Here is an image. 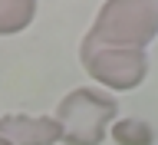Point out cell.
I'll return each instance as SVG.
<instances>
[{"mask_svg": "<svg viewBox=\"0 0 158 145\" xmlns=\"http://www.w3.org/2000/svg\"><path fill=\"white\" fill-rule=\"evenodd\" d=\"M155 36H158V3L112 0V3H102V10L96 13V23L89 27L86 43L145 49Z\"/></svg>", "mask_w": 158, "mask_h": 145, "instance_id": "6da1fadb", "label": "cell"}, {"mask_svg": "<svg viewBox=\"0 0 158 145\" xmlns=\"http://www.w3.org/2000/svg\"><path fill=\"white\" fill-rule=\"evenodd\" d=\"M115 99L99 89H73L59 99L56 122L63 126L66 145H99L106 139V126L115 119Z\"/></svg>", "mask_w": 158, "mask_h": 145, "instance_id": "7a4b0ae2", "label": "cell"}, {"mask_svg": "<svg viewBox=\"0 0 158 145\" xmlns=\"http://www.w3.org/2000/svg\"><path fill=\"white\" fill-rule=\"evenodd\" d=\"M79 59L86 73L106 89H135L148 73L145 49H125V46H92L82 40Z\"/></svg>", "mask_w": 158, "mask_h": 145, "instance_id": "3957f363", "label": "cell"}, {"mask_svg": "<svg viewBox=\"0 0 158 145\" xmlns=\"http://www.w3.org/2000/svg\"><path fill=\"white\" fill-rule=\"evenodd\" d=\"M0 139L7 145H53L63 142V126L56 122V116H13L0 119Z\"/></svg>", "mask_w": 158, "mask_h": 145, "instance_id": "277c9868", "label": "cell"}, {"mask_svg": "<svg viewBox=\"0 0 158 145\" xmlns=\"http://www.w3.org/2000/svg\"><path fill=\"white\" fill-rule=\"evenodd\" d=\"M36 17L33 0H0V36H13Z\"/></svg>", "mask_w": 158, "mask_h": 145, "instance_id": "5b68a950", "label": "cell"}, {"mask_svg": "<svg viewBox=\"0 0 158 145\" xmlns=\"http://www.w3.org/2000/svg\"><path fill=\"white\" fill-rule=\"evenodd\" d=\"M112 142L115 145H152L155 132L142 119H115L112 122Z\"/></svg>", "mask_w": 158, "mask_h": 145, "instance_id": "8992f818", "label": "cell"}, {"mask_svg": "<svg viewBox=\"0 0 158 145\" xmlns=\"http://www.w3.org/2000/svg\"><path fill=\"white\" fill-rule=\"evenodd\" d=\"M0 145H7V142H3V139H0Z\"/></svg>", "mask_w": 158, "mask_h": 145, "instance_id": "52a82bcc", "label": "cell"}]
</instances>
